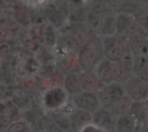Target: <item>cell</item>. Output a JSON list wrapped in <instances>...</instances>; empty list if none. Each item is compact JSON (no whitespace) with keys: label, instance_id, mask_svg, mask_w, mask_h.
Returning a JSON list of instances; mask_svg holds the SVG:
<instances>
[{"label":"cell","instance_id":"obj_1","mask_svg":"<svg viewBox=\"0 0 148 132\" xmlns=\"http://www.w3.org/2000/svg\"><path fill=\"white\" fill-rule=\"evenodd\" d=\"M78 57L82 71L94 70L99 62L104 59V51L101 36L95 35L78 52Z\"/></svg>","mask_w":148,"mask_h":132},{"label":"cell","instance_id":"obj_18","mask_svg":"<svg viewBox=\"0 0 148 132\" xmlns=\"http://www.w3.org/2000/svg\"><path fill=\"white\" fill-rule=\"evenodd\" d=\"M81 72V71H80ZM80 72H75L66 74L63 88L66 93L72 97L82 91Z\"/></svg>","mask_w":148,"mask_h":132},{"label":"cell","instance_id":"obj_31","mask_svg":"<svg viewBox=\"0 0 148 132\" xmlns=\"http://www.w3.org/2000/svg\"><path fill=\"white\" fill-rule=\"evenodd\" d=\"M135 22L147 32H148V5L143 4L142 7L134 15Z\"/></svg>","mask_w":148,"mask_h":132},{"label":"cell","instance_id":"obj_20","mask_svg":"<svg viewBox=\"0 0 148 132\" xmlns=\"http://www.w3.org/2000/svg\"><path fill=\"white\" fill-rule=\"evenodd\" d=\"M49 115L54 124L62 132H75L72 127L69 115L61 111L49 113Z\"/></svg>","mask_w":148,"mask_h":132},{"label":"cell","instance_id":"obj_22","mask_svg":"<svg viewBox=\"0 0 148 132\" xmlns=\"http://www.w3.org/2000/svg\"><path fill=\"white\" fill-rule=\"evenodd\" d=\"M34 57L41 66L56 64V59L54 54V49L49 48L44 45H41L38 49L34 53Z\"/></svg>","mask_w":148,"mask_h":132},{"label":"cell","instance_id":"obj_6","mask_svg":"<svg viewBox=\"0 0 148 132\" xmlns=\"http://www.w3.org/2000/svg\"><path fill=\"white\" fill-rule=\"evenodd\" d=\"M65 35L68 39L69 47L73 53H77L96 35L90 31L85 24L76 25L74 30L69 35Z\"/></svg>","mask_w":148,"mask_h":132},{"label":"cell","instance_id":"obj_35","mask_svg":"<svg viewBox=\"0 0 148 132\" xmlns=\"http://www.w3.org/2000/svg\"><path fill=\"white\" fill-rule=\"evenodd\" d=\"M36 89L41 93V94H42L45 92L51 89V85H50V82H49V78L38 77V82H37V88Z\"/></svg>","mask_w":148,"mask_h":132},{"label":"cell","instance_id":"obj_17","mask_svg":"<svg viewBox=\"0 0 148 132\" xmlns=\"http://www.w3.org/2000/svg\"><path fill=\"white\" fill-rule=\"evenodd\" d=\"M69 118L75 132H79L82 127L93 122L92 113L77 108L69 115Z\"/></svg>","mask_w":148,"mask_h":132},{"label":"cell","instance_id":"obj_30","mask_svg":"<svg viewBox=\"0 0 148 132\" xmlns=\"http://www.w3.org/2000/svg\"><path fill=\"white\" fill-rule=\"evenodd\" d=\"M117 33L116 35H120L126 29H127L134 22H135L134 16L130 14L117 12Z\"/></svg>","mask_w":148,"mask_h":132},{"label":"cell","instance_id":"obj_42","mask_svg":"<svg viewBox=\"0 0 148 132\" xmlns=\"http://www.w3.org/2000/svg\"><path fill=\"white\" fill-rule=\"evenodd\" d=\"M3 1H5V2H7V3H10V0H3Z\"/></svg>","mask_w":148,"mask_h":132},{"label":"cell","instance_id":"obj_32","mask_svg":"<svg viewBox=\"0 0 148 132\" xmlns=\"http://www.w3.org/2000/svg\"><path fill=\"white\" fill-rule=\"evenodd\" d=\"M44 24H33L29 29V34L30 37L33 39L34 42H36L38 45L43 44V28Z\"/></svg>","mask_w":148,"mask_h":132},{"label":"cell","instance_id":"obj_28","mask_svg":"<svg viewBox=\"0 0 148 132\" xmlns=\"http://www.w3.org/2000/svg\"><path fill=\"white\" fill-rule=\"evenodd\" d=\"M134 75L148 82V55L134 57Z\"/></svg>","mask_w":148,"mask_h":132},{"label":"cell","instance_id":"obj_41","mask_svg":"<svg viewBox=\"0 0 148 132\" xmlns=\"http://www.w3.org/2000/svg\"><path fill=\"white\" fill-rule=\"evenodd\" d=\"M89 1H91V0H84V2H85L86 3H88Z\"/></svg>","mask_w":148,"mask_h":132},{"label":"cell","instance_id":"obj_2","mask_svg":"<svg viewBox=\"0 0 148 132\" xmlns=\"http://www.w3.org/2000/svg\"><path fill=\"white\" fill-rule=\"evenodd\" d=\"M70 99L64 88H51L41 95V106L47 113L60 111Z\"/></svg>","mask_w":148,"mask_h":132},{"label":"cell","instance_id":"obj_12","mask_svg":"<svg viewBox=\"0 0 148 132\" xmlns=\"http://www.w3.org/2000/svg\"><path fill=\"white\" fill-rule=\"evenodd\" d=\"M117 12L111 10L101 19V25L97 32L99 36H113L117 33Z\"/></svg>","mask_w":148,"mask_h":132},{"label":"cell","instance_id":"obj_23","mask_svg":"<svg viewBox=\"0 0 148 132\" xmlns=\"http://www.w3.org/2000/svg\"><path fill=\"white\" fill-rule=\"evenodd\" d=\"M88 14L102 19L112 9L102 0H91L87 3Z\"/></svg>","mask_w":148,"mask_h":132},{"label":"cell","instance_id":"obj_37","mask_svg":"<svg viewBox=\"0 0 148 132\" xmlns=\"http://www.w3.org/2000/svg\"><path fill=\"white\" fill-rule=\"evenodd\" d=\"M16 38L15 36H13L12 35H10V33L6 32L5 30H3V29L0 28V41H6V42H12V41H16Z\"/></svg>","mask_w":148,"mask_h":132},{"label":"cell","instance_id":"obj_16","mask_svg":"<svg viewBox=\"0 0 148 132\" xmlns=\"http://www.w3.org/2000/svg\"><path fill=\"white\" fill-rule=\"evenodd\" d=\"M56 68L63 72L65 74L82 71L77 53L69 54L64 59L61 61H57L56 62Z\"/></svg>","mask_w":148,"mask_h":132},{"label":"cell","instance_id":"obj_8","mask_svg":"<svg viewBox=\"0 0 148 132\" xmlns=\"http://www.w3.org/2000/svg\"><path fill=\"white\" fill-rule=\"evenodd\" d=\"M126 95L123 85L113 81L108 85H105L98 93L97 96L101 104V106L106 107L113 103L117 99Z\"/></svg>","mask_w":148,"mask_h":132},{"label":"cell","instance_id":"obj_27","mask_svg":"<svg viewBox=\"0 0 148 132\" xmlns=\"http://www.w3.org/2000/svg\"><path fill=\"white\" fill-rule=\"evenodd\" d=\"M58 30L49 22L44 24L43 28V44L44 46L54 49L58 41Z\"/></svg>","mask_w":148,"mask_h":132},{"label":"cell","instance_id":"obj_21","mask_svg":"<svg viewBox=\"0 0 148 132\" xmlns=\"http://www.w3.org/2000/svg\"><path fill=\"white\" fill-rule=\"evenodd\" d=\"M131 115L135 118L138 125L148 122V100L134 102L131 108Z\"/></svg>","mask_w":148,"mask_h":132},{"label":"cell","instance_id":"obj_9","mask_svg":"<svg viewBox=\"0 0 148 132\" xmlns=\"http://www.w3.org/2000/svg\"><path fill=\"white\" fill-rule=\"evenodd\" d=\"M127 43L128 51L134 57L148 55V32L141 27Z\"/></svg>","mask_w":148,"mask_h":132},{"label":"cell","instance_id":"obj_39","mask_svg":"<svg viewBox=\"0 0 148 132\" xmlns=\"http://www.w3.org/2000/svg\"><path fill=\"white\" fill-rule=\"evenodd\" d=\"M102 1H104L106 3H108V6L112 9V8L115 5V3H117V1H118V0H102Z\"/></svg>","mask_w":148,"mask_h":132},{"label":"cell","instance_id":"obj_34","mask_svg":"<svg viewBox=\"0 0 148 132\" xmlns=\"http://www.w3.org/2000/svg\"><path fill=\"white\" fill-rule=\"evenodd\" d=\"M66 74L59 69H56L55 72L49 76V82L51 88H63Z\"/></svg>","mask_w":148,"mask_h":132},{"label":"cell","instance_id":"obj_3","mask_svg":"<svg viewBox=\"0 0 148 132\" xmlns=\"http://www.w3.org/2000/svg\"><path fill=\"white\" fill-rule=\"evenodd\" d=\"M101 38L103 46L104 58L115 63L121 61L127 53V43L117 35L101 36Z\"/></svg>","mask_w":148,"mask_h":132},{"label":"cell","instance_id":"obj_11","mask_svg":"<svg viewBox=\"0 0 148 132\" xmlns=\"http://www.w3.org/2000/svg\"><path fill=\"white\" fill-rule=\"evenodd\" d=\"M82 91L97 93L105 85L100 80L94 70L81 71Z\"/></svg>","mask_w":148,"mask_h":132},{"label":"cell","instance_id":"obj_19","mask_svg":"<svg viewBox=\"0 0 148 132\" xmlns=\"http://www.w3.org/2000/svg\"><path fill=\"white\" fill-rule=\"evenodd\" d=\"M88 6L87 3H81L77 5H72L69 10L68 22L73 24H85L88 17Z\"/></svg>","mask_w":148,"mask_h":132},{"label":"cell","instance_id":"obj_29","mask_svg":"<svg viewBox=\"0 0 148 132\" xmlns=\"http://www.w3.org/2000/svg\"><path fill=\"white\" fill-rule=\"evenodd\" d=\"M0 28L5 30L6 32L10 33L16 38L17 37L18 34L23 29L12 17L5 16H0Z\"/></svg>","mask_w":148,"mask_h":132},{"label":"cell","instance_id":"obj_4","mask_svg":"<svg viewBox=\"0 0 148 132\" xmlns=\"http://www.w3.org/2000/svg\"><path fill=\"white\" fill-rule=\"evenodd\" d=\"M134 75V57L127 51L126 55L119 61L114 63V81L119 84H125Z\"/></svg>","mask_w":148,"mask_h":132},{"label":"cell","instance_id":"obj_25","mask_svg":"<svg viewBox=\"0 0 148 132\" xmlns=\"http://www.w3.org/2000/svg\"><path fill=\"white\" fill-rule=\"evenodd\" d=\"M137 128L138 123L131 114L116 118L115 132H134Z\"/></svg>","mask_w":148,"mask_h":132},{"label":"cell","instance_id":"obj_5","mask_svg":"<svg viewBox=\"0 0 148 132\" xmlns=\"http://www.w3.org/2000/svg\"><path fill=\"white\" fill-rule=\"evenodd\" d=\"M123 87L126 95L128 96L134 102H142L148 100V82L134 75L129 79Z\"/></svg>","mask_w":148,"mask_h":132},{"label":"cell","instance_id":"obj_10","mask_svg":"<svg viewBox=\"0 0 148 132\" xmlns=\"http://www.w3.org/2000/svg\"><path fill=\"white\" fill-rule=\"evenodd\" d=\"M93 124L105 130L107 132H115L116 118L106 108L101 106L92 113Z\"/></svg>","mask_w":148,"mask_h":132},{"label":"cell","instance_id":"obj_14","mask_svg":"<svg viewBox=\"0 0 148 132\" xmlns=\"http://www.w3.org/2000/svg\"><path fill=\"white\" fill-rule=\"evenodd\" d=\"M46 22L49 24L53 25L57 30L60 29L67 22L68 20L65 19L58 11L55 3L53 0H50L48 3H46L42 8Z\"/></svg>","mask_w":148,"mask_h":132},{"label":"cell","instance_id":"obj_33","mask_svg":"<svg viewBox=\"0 0 148 132\" xmlns=\"http://www.w3.org/2000/svg\"><path fill=\"white\" fill-rule=\"evenodd\" d=\"M5 132H34L30 128L29 125L23 119L20 118L18 120L13 121L11 125L8 127Z\"/></svg>","mask_w":148,"mask_h":132},{"label":"cell","instance_id":"obj_26","mask_svg":"<svg viewBox=\"0 0 148 132\" xmlns=\"http://www.w3.org/2000/svg\"><path fill=\"white\" fill-rule=\"evenodd\" d=\"M38 77L35 74H22L16 82V88L20 91H32L37 88Z\"/></svg>","mask_w":148,"mask_h":132},{"label":"cell","instance_id":"obj_7","mask_svg":"<svg viewBox=\"0 0 148 132\" xmlns=\"http://www.w3.org/2000/svg\"><path fill=\"white\" fill-rule=\"evenodd\" d=\"M70 98L77 109H81L90 113H94L101 107L97 93H95L82 91Z\"/></svg>","mask_w":148,"mask_h":132},{"label":"cell","instance_id":"obj_40","mask_svg":"<svg viewBox=\"0 0 148 132\" xmlns=\"http://www.w3.org/2000/svg\"><path fill=\"white\" fill-rule=\"evenodd\" d=\"M134 132H141V131H140V130H139V129L137 128V129H136V131H135Z\"/></svg>","mask_w":148,"mask_h":132},{"label":"cell","instance_id":"obj_38","mask_svg":"<svg viewBox=\"0 0 148 132\" xmlns=\"http://www.w3.org/2000/svg\"><path fill=\"white\" fill-rule=\"evenodd\" d=\"M5 57H6V55L0 53V69H2L5 64Z\"/></svg>","mask_w":148,"mask_h":132},{"label":"cell","instance_id":"obj_24","mask_svg":"<svg viewBox=\"0 0 148 132\" xmlns=\"http://www.w3.org/2000/svg\"><path fill=\"white\" fill-rule=\"evenodd\" d=\"M16 41L18 42V44L22 48H23L24 50H26L33 54L38 49V48L41 46L33 41V39L30 37V35L29 34L28 29H21L20 33L18 34V35L16 37Z\"/></svg>","mask_w":148,"mask_h":132},{"label":"cell","instance_id":"obj_13","mask_svg":"<svg viewBox=\"0 0 148 132\" xmlns=\"http://www.w3.org/2000/svg\"><path fill=\"white\" fill-rule=\"evenodd\" d=\"M133 103L134 101L128 96L124 95L114 100L109 105L106 106V108L117 118L122 116L131 114V108Z\"/></svg>","mask_w":148,"mask_h":132},{"label":"cell","instance_id":"obj_15","mask_svg":"<svg viewBox=\"0 0 148 132\" xmlns=\"http://www.w3.org/2000/svg\"><path fill=\"white\" fill-rule=\"evenodd\" d=\"M114 62L104 58L99 62L94 71L100 80L104 85H108L114 81Z\"/></svg>","mask_w":148,"mask_h":132},{"label":"cell","instance_id":"obj_36","mask_svg":"<svg viewBox=\"0 0 148 132\" xmlns=\"http://www.w3.org/2000/svg\"><path fill=\"white\" fill-rule=\"evenodd\" d=\"M79 132H107L105 130L98 127L97 125H94L93 123L88 124L87 125H85L84 127H82Z\"/></svg>","mask_w":148,"mask_h":132}]
</instances>
